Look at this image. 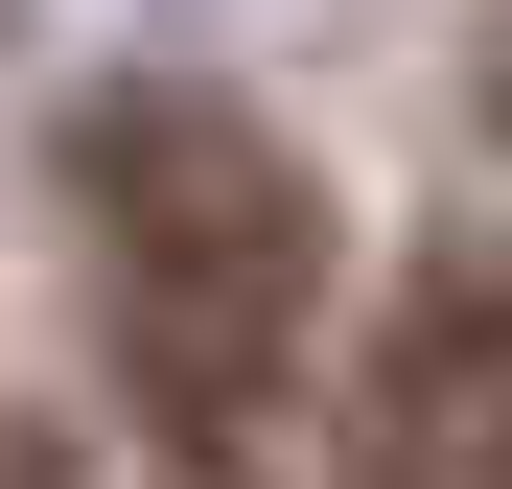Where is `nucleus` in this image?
<instances>
[{
  "label": "nucleus",
  "instance_id": "nucleus-1",
  "mask_svg": "<svg viewBox=\"0 0 512 489\" xmlns=\"http://www.w3.org/2000/svg\"><path fill=\"white\" fill-rule=\"evenodd\" d=\"M70 233H94V326L140 373L163 443H280V396L326 350V187L233 94L140 70V94L70 117Z\"/></svg>",
  "mask_w": 512,
  "mask_h": 489
},
{
  "label": "nucleus",
  "instance_id": "nucleus-2",
  "mask_svg": "<svg viewBox=\"0 0 512 489\" xmlns=\"http://www.w3.org/2000/svg\"><path fill=\"white\" fill-rule=\"evenodd\" d=\"M350 489H512V257L489 233L396 257L373 373H350Z\"/></svg>",
  "mask_w": 512,
  "mask_h": 489
},
{
  "label": "nucleus",
  "instance_id": "nucleus-3",
  "mask_svg": "<svg viewBox=\"0 0 512 489\" xmlns=\"http://www.w3.org/2000/svg\"><path fill=\"white\" fill-rule=\"evenodd\" d=\"M187 489H280V443H187Z\"/></svg>",
  "mask_w": 512,
  "mask_h": 489
},
{
  "label": "nucleus",
  "instance_id": "nucleus-4",
  "mask_svg": "<svg viewBox=\"0 0 512 489\" xmlns=\"http://www.w3.org/2000/svg\"><path fill=\"white\" fill-rule=\"evenodd\" d=\"M466 70H489V140H512V0H489V47H466Z\"/></svg>",
  "mask_w": 512,
  "mask_h": 489
},
{
  "label": "nucleus",
  "instance_id": "nucleus-5",
  "mask_svg": "<svg viewBox=\"0 0 512 489\" xmlns=\"http://www.w3.org/2000/svg\"><path fill=\"white\" fill-rule=\"evenodd\" d=\"M0 489H70V443H0Z\"/></svg>",
  "mask_w": 512,
  "mask_h": 489
}]
</instances>
